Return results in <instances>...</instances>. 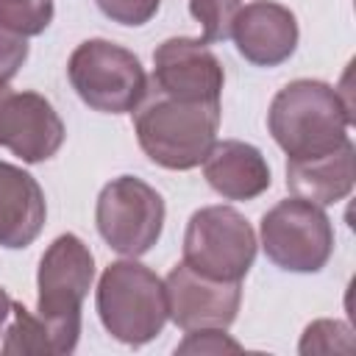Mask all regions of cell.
Instances as JSON below:
<instances>
[{"label": "cell", "mask_w": 356, "mask_h": 356, "mask_svg": "<svg viewBox=\"0 0 356 356\" xmlns=\"http://www.w3.org/2000/svg\"><path fill=\"white\" fill-rule=\"evenodd\" d=\"M53 22V0H0V28L17 36H39Z\"/></svg>", "instance_id": "cell-17"}, {"label": "cell", "mask_w": 356, "mask_h": 356, "mask_svg": "<svg viewBox=\"0 0 356 356\" xmlns=\"http://www.w3.org/2000/svg\"><path fill=\"white\" fill-rule=\"evenodd\" d=\"M28 58V42L0 28V83H8Z\"/></svg>", "instance_id": "cell-21"}, {"label": "cell", "mask_w": 356, "mask_h": 356, "mask_svg": "<svg viewBox=\"0 0 356 356\" xmlns=\"http://www.w3.org/2000/svg\"><path fill=\"white\" fill-rule=\"evenodd\" d=\"M267 125L286 159H317L348 142L350 108L339 89L300 78L273 97Z\"/></svg>", "instance_id": "cell-1"}, {"label": "cell", "mask_w": 356, "mask_h": 356, "mask_svg": "<svg viewBox=\"0 0 356 356\" xmlns=\"http://www.w3.org/2000/svg\"><path fill=\"white\" fill-rule=\"evenodd\" d=\"M225 72L200 39H167L153 53V89L175 100H220Z\"/></svg>", "instance_id": "cell-11"}, {"label": "cell", "mask_w": 356, "mask_h": 356, "mask_svg": "<svg viewBox=\"0 0 356 356\" xmlns=\"http://www.w3.org/2000/svg\"><path fill=\"white\" fill-rule=\"evenodd\" d=\"M286 186L295 197L314 206H331L345 200L353 189V142L348 139L334 153L317 159H289Z\"/></svg>", "instance_id": "cell-15"}, {"label": "cell", "mask_w": 356, "mask_h": 356, "mask_svg": "<svg viewBox=\"0 0 356 356\" xmlns=\"http://www.w3.org/2000/svg\"><path fill=\"white\" fill-rule=\"evenodd\" d=\"M303 356L309 353H350L353 350V337H350V328L339 320H314L306 331H303V339H300V348H298Z\"/></svg>", "instance_id": "cell-18"}, {"label": "cell", "mask_w": 356, "mask_h": 356, "mask_svg": "<svg viewBox=\"0 0 356 356\" xmlns=\"http://www.w3.org/2000/svg\"><path fill=\"white\" fill-rule=\"evenodd\" d=\"M167 292V317L181 331L197 328H228L236 320L242 303L239 281H214L184 261L170 270L164 278Z\"/></svg>", "instance_id": "cell-9"}, {"label": "cell", "mask_w": 356, "mask_h": 356, "mask_svg": "<svg viewBox=\"0 0 356 356\" xmlns=\"http://www.w3.org/2000/svg\"><path fill=\"white\" fill-rule=\"evenodd\" d=\"M256 259V234L231 206H206L189 217L184 264L214 281H242Z\"/></svg>", "instance_id": "cell-6"}, {"label": "cell", "mask_w": 356, "mask_h": 356, "mask_svg": "<svg viewBox=\"0 0 356 356\" xmlns=\"http://www.w3.org/2000/svg\"><path fill=\"white\" fill-rule=\"evenodd\" d=\"M231 39L245 61L256 67H278L298 47V19L281 3L253 0L236 11Z\"/></svg>", "instance_id": "cell-12"}, {"label": "cell", "mask_w": 356, "mask_h": 356, "mask_svg": "<svg viewBox=\"0 0 356 356\" xmlns=\"http://www.w3.org/2000/svg\"><path fill=\"white\" fill-rule=\"evenodd\" d=\"M242 345L236 339H231L225 334V328H197V331H186V339L175 348V353H239Z\"/></svg>", "instance_id": "cell-19"}, {"label": "cell", "mask_w": 356, "mask_h": 356, "mask_svg": "<svg viewBox=\"0 0 356 356\" xmlns=\"http://www.w3.org/2000/svg\"><path fill=\"white\" fill-rule=\"evenodd\" d=\"M11 298H8V292L0 286V331H3V325H6V320L11 317Z\"/></svg>", "instance_id": "cell-22"}, {"label": "cell", "mask_w": 356, "mask_h": 356, "mask_svg": "<svg viewBox=\"0 0 356 356\" xmlns=\"http://www.w3.org/2000/svg\"><path fill=\"white\" fill-rule=\"evenodd\" d=\"M200 164L209 186L225 200H253L270 186V167L261 150L239 139L214 142Z\"/></svg>", "instance_id": "cell-14"}, {"label": "cell", "mask_w": 356, "mask_h": 356, "mask_svg": "<svg viewBox=\"0 0 356 356\" xmlns=\"http://www.w3.org/2000/svg\"><path fill=\"white\" fill-rule=\"evenodd\" d=\"M261 248L281 270L317 273L334 253V228L323 206L286 197L261 217Z\"/></svg>", "instance_id": "cell-8"}, {"label": "cell", "mask_w": 356, "mask_h": 356, "mask_svg": "<svg viewBox=\"0 0 356 356\" xmlns=\"http://www.w3.org/2000/svg\"><path fill=\"white\" fill-rule=\"evenodd\" d=\"M95 222L103 242L122 256L147 253L164 228V197L134 175L108 181L95 206Z\"/></svg>", "instance_id": "cell-7"}, {"label": "cell", "mask_w": 356, "mask_h": 356, "mask_svg": "<svg viewBox=\"0 0 356 356\" xmlns=\"http://www.w3.org/2000/svg\"><path fill=\"white\" fill-rule=\"evenodd\" d=\"M134 111V131L139 147L153 164L164 170L197 167L217 142L220 100H175L153 89Z\"/></svg>", "instance_id": "cell-2"}, {"label": "cell", "mask_w": 356, "mask_h": 356, "mask_svg": "<svg viewBox=\"0 0 356 356\" xmlns=\"http://www.w3.org/2000/svg\"><path fill=\"white\" fill-rule=\"evenodd\" d=\"M100 11L120 25H145L156 17L161 0H97Z\"/></svg>", "instance_id": "cell-20"}, {"label": "cell", "mask_w": 356, "mask_h": 356, "mask_svg": "<svg viewBox=\"0 0 356 356\" xmlns=\"http://www.w3.org/2000/svg\"><path fill=\"white\" fill-rule=\"evenodd\" d=\"M0 145L25 164L47 161L64 145V122L47 97L0 83Z\"/></svg>", "instance_id": "cell-10"}, {"label": "cell", "mask_w": 356, "mask_h": 356, "mask_svg": "<svg viewBox=\"0 0 356 356\" xmlns=\"http://www.w3.org/2000/svg\"><path fill=\"white\" fill-rule=\"evenodd\" d=\"M44 217L47 203L39 181L22 167L0 161V248H28L42 234Z\"/></svg>", "instance_id": "cell-13"}, {"label": "cell", "mask_w": 356, "mask_h": 356, "mask_svg": "<svg viewBox=\"0 0 356 356\" xmlns=\"http://www.w3.org/2000/svg\"><path fill=\"white\" fill-rule=\"evenodd\" d=\"M95 278L92 250L75 236L61 234L44 250L36 273V312L50 328L56 353H72L81 337V306Z\"/></svg>", "instance_id": "cell-3"}, {"label": "cell", "mask_w": 356, "mask_h": 356, "mask_svg": "<svg viewBox=\"0 0 356 356\" xmlns=\"http://www.w3.org/2000/svg\"><path fill=\"white\" fill-rule=\"evenodd\" d=\"M97 314L103 328L125 342L145 345L156 339L167 323L164 281L139 261H114L97 284Z\"/></svg>", "instance_id": "cell-4"}, {"label": "cell", "mask_w": 356, "mask_h": 356, "mask_svg": "<svg viewBox=\"0 0 356 356\" xmlns=\"http://www.w3.org/2000/svg\"><path fill=\"white\" fill-rule=\"evenodd\" d=\"M11 325L6 328V339L0 345L3 356H44L56 353L50 328L42 317H33L22 303H11Z\"/></svg>", "instance_id": "cell-16"}, {"label": "cell", "mask_w": 356, "mask_h": 356, "mask_svg": "<svg viewBox=\"0 0 356 356\" xmlns=\"http://www.w3.org/2000/svg\"><path fill=\"white\" fill-rule=\"evenodd\" d=\"M67 75L78 97L103 114H128L147 95L139 58L106 39L81 42L67 61Z\"/></svg>", "instance_id": "cell-5"}]
</instances>
